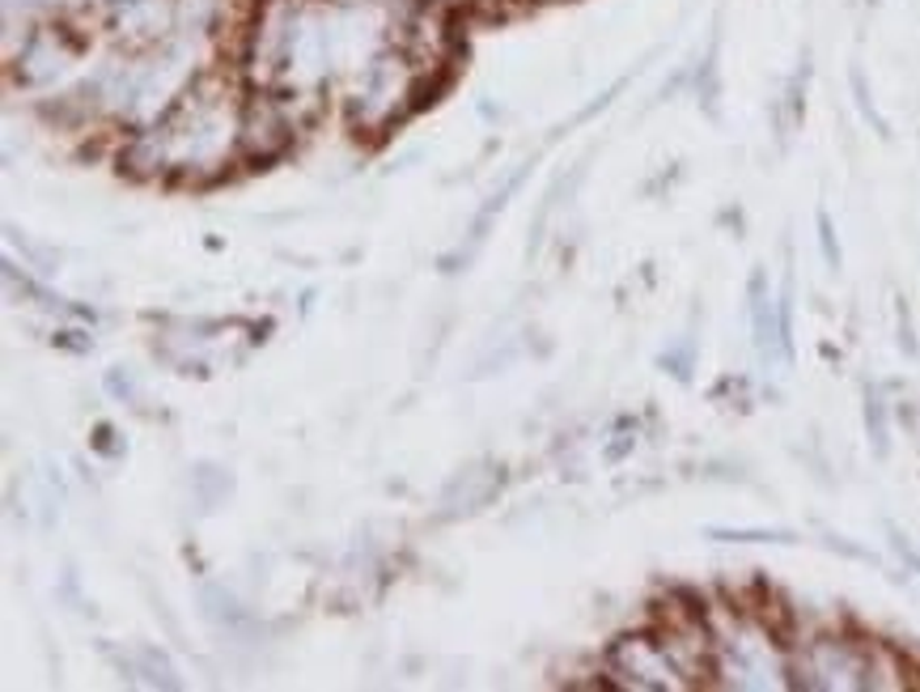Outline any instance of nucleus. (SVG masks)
<instances>
[{"mask_svg":"<svg viewBox=\"0 0 920 692\" xmlns=\"http://www.w3.org/2000/svg\"><path fill=\"white\" fill-rule=\"evenodd\" d=\"M789 675L797 689L844 692V689H903V667L891 650L861 637H814L789 659Z\"/></svg>","mask_w":920,"mask_h":692,"instance_id":"f257e3e1","label":"nucleus"},{"mask_svg":"<svg viewBox=\"0 0 920 692\" xmlns=\"http://www.w3.org/2000/svg\"><path fill=\"white\" fill-rule=\"evenodd\" d=\"M713 675L722 689H789V663L764 625L738 612H713Z\"/></svg>","mask_w":920,"mask_h":692,"instance_id":"f03ea898","label":"nucleus"},{"mask_svg":"<svg viewBox=\"0 0 920 692\" xmlns=\"http://www.w3.org/2000/svg\"><path fill=\"white\" fill-rule=\"evenodd\" d=\"M89 22H72V18H51L39 30L26 35L22 51H13V81L26 90L51 86L77 56L89 51Z\"/></svg>","mask_w":920,"mask_h":692,"instance_id":"7ed1b4c3","label":"nucleus"},{"mask_svg":"<svg viewBox=\"0 0 920 692\" xmlns=\"http://www.w3.org/2000/svg\"><path fill=\"white\" fill-rule=\"evenodd\" d=\"M89 22L107 30L124 51H154L178 26V0H98Z\"/></svg>","mask_w":920,"mask_h":692,"instance_id":"20e7f679","label":"nucleus"},{"mask_svg":"<svg viewBox=\"0 0 920 692\" xmlns=\"http://www.w3.org/2000/svg\"><path fill=\"white\" fill-rule=\"evenodd\" d=\"M607 675H611L615 689L628 692H679L692 689L687 675H683L671 654L662 650L657 633H628L619 637L607 654Z\"/></svg>","mask_w":920,"mask_h":692,"instance_id":"39448f33","label":"nucleus"},{"mask_svg":"<svg viewBox=\"0 0 920 692\" xmlns=\"http://www.w3.org/2000/svg\"><path fill=\"white\" fill-rule=\"evenodd\" d=\"M297 115L288 107L285 90H255L242 103L238 119V157L246 162H272L293 145L297 133Z\"/></svg>","mask_w":920,"mask_h":692,"instance_id":"423d86ee","label":"nucleus"},{"mask_svg":"<svg viewBox=\"0 0 920 692\" xmlns=\"http://www.w3.org/2000/svg\"><path fill=\"white\" fill-rule=\"evenodd\" d=\"M128 675L131 680H145V684H162V689H178V675L175 667L166 663V654H157V650H136L128 663Z\"/></svg>","mask_w":920,"mask_h":692,"instance_id":"0eeeda50","label":"nucleus"}]
</instances>
